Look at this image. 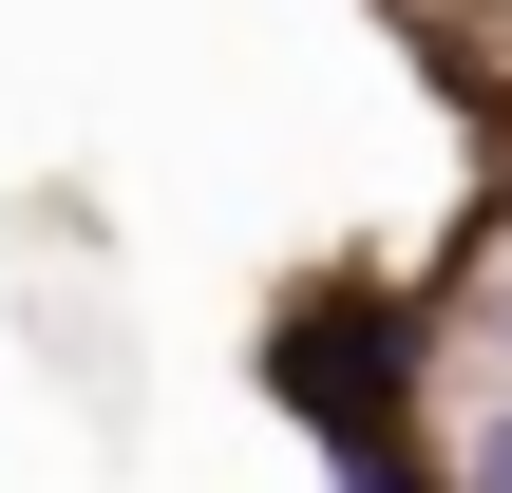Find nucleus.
<instances>
[{"label": "nucleus", "mask_w": 512, "mask_h": 493, "mask_svg": "<svg viewBox=\"0 0 512 493\" xmlns=\"http://www.w3.org/2000/svg\"><path fill=\"white\" fill-rule=\"evenodd\" d=\"M475 493H512V399H475V456H456Z\"/></svg>", "instance_id": "nucleus-1"}, {"label": "nucleus", "mask_w": 512, "mask_h": 493, "mask_svg": "<svg viewBox=\"0 0 512 493\" xmlns=\"http://www.w3.org/2000/svg\"><path fill=\"white\" fill-rule=\"evenodd\" d=\"M494 342H512V285H494Z\"/></svg>", "instance_id": "nucleus-2"}]
</instances>
